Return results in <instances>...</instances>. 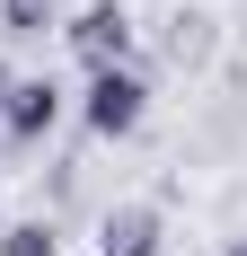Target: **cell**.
I'll list each match as a JSON object with an SVG mask.
<instances>
[{
	"mask_svg": "<svg viewBox=\"0 0 247 256\" xmlns=\"http://www.w3.org/2000/svg\"><path fill=\"white\" fill-rule=\"evenodd\" d=\"M142 115H150V80L132 71V62H115V71H88V88H80V124L98 132V142L142 132Z\"/></svg>",
	"mask_w": 247,
	"mask_h": 256,
	"instance_id": "cell-1",
	"label": "cell"
},
{
	"mask_svg": "<svg viewBox=\"0 0 247 256\" xmlns=\"http://www.w3.org/2000/svg\"><path fill=\"white\" fill-rule=\"evenodd\" d=\"M62 36H71V53L88 62V71L132 62V9H124V0H88V9H71V18H62Z\"/></svg>",
	"mask_w": 247,
	"mask_h": 256,
	"instance_id": "cell-2",
	"label": "cell"
},
{
	"mask_svg": "<svg viewBox=\"0 0 247 256\" xmlns=\"http://www.w3.org/2000/svg\"><path fill=\"white\" fill-rule=\"evenodd\" d=\"M62 80H9V106H0V132H9V142H18V150H36V142H44L53 124H62Z\"/></svg>",
	"mask_w": 247,
	"mask_h": 256,
	"instance_id": "cell-3",
	"label": "cell"
},
{
	"mask_svg": "<svg viewBox=\"0 0 247 256\" xmlns=\"http://www.w3.org/2000/svg\"><path fill=\"white\" fill-rule=\"evenodd\" d=\"M159 248H168V230H159V212H150V204L106 212V230H98V256H159Z\"/></svg>",
	"mask_w": 247,
	"mask_h": 256,
	"instance_id": "cell-4",
	"label": "cell"
},
{
	"mask_svg": "<svg viewBox=\"0 0 247 256\" xmlns=\"http://www.w3.org/2000/svg\"><path fill=\"white\" fill-rule=\"evenodd\" d=\"M53 26H62V0H0V36L9 44H36Z\"/></svg>",
	"mask_w": 247,
	"mask_h": 256,
	"instance_id": "cell-5",
	"label": "cell"
},
{
	"mask_svg": "<svg viewBox=\"0 0 247 256\" xmlns=\"http://www.w3.org/2000/svg\"><path fill=\"white\" fill-rule=\"evenodd\" d=\"M0 256H62V230L53 221H9L0 230Z\"/></svg>",
	"mask_w": 247,
	"mask_h": 256,
	"instance_id": "cell-6",
	"label": "cell"
},
{
	"mask_svg": "<svg viewBox=\"0 0 247 256\" xmlns=\"http://www.w3.org/2000/svg\"><path fill=\"white\" fill-rule=\"evenodd\" d=\"M9 80H18V71H9V62H0V106H9Z\"/></svg>",
	"mask_w": 247,
	"mask_h": 256,
	"instance_id": "cell-7",
	"label": "cell"
},
{
	"mask_svg": "<svg viewBox=\"0 0 247 256\" xmlns=\"http://www.w3.org/2000/svg\"><path fill=\"white\" fill-rule=\"evenodd\" d=\"M221 256H247V238H230V248H221Z\"/></svg>",
	"mask_w": 247,
	"mask_h": 256,
	"instance_id": "cell-8",
	"label": "cell"
}]
</instances>
